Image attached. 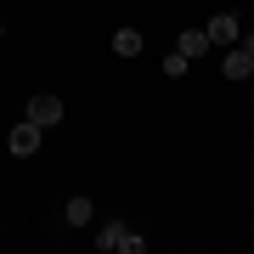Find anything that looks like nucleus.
Returning a JSON list of instances; mask_svg holds the SVG:
<instances>
[{
    "label": "nucleus",
    "instance_id": "obj_7",
    "mask_svg": "<svg viewBox=\"0 0 254 254\" xmlns=\"http://www.w3.org/2000/svg\"><path fill=\"white\" fill-rule=\"evenodd\" d=\"M63 220H68V226H91V198H68Z\"/></svg>",
    "mask_w": 254,
    "mask_h": 254
},
{
    "label": "nucleus",
    "instance_id": "obj_1",
    "mask_svg": "<svg viewBox=\"0 0 254 254\" xmlns=\"http://www.w3.org/2000/svg\"><path fill=\"white\" fill-rule=\"evenodd\" d=\"M96 249H102V254H141V249H147V237H136L125 220H108V226L96 232Z\"/></svg>",
    "mask_w": 254,
    "mask_h": 254
},
{
    "label": "nucleus",
    "instance_id": "obj_5",
    "mask_svg": "<svg viewBox=\"0 0 254 254\" xmlns=\"http://www.w3.org/2000/svg\"><path fill=\"white\" fill-rule=\"evenodd\" d=\"M209 40H215V46H237V17L232 11H215V17H209Z\"/></svg>",
    "mask_w": 254,
    "mask_h": 254
},
{
    "label": "nucleus",
    "instance_id": "obj_2",
    "mask_svg": "<svg viewBox=\"0 0 254 254\" xmlns=\"http://www.w3.org/2000/svg\"><path fill=\"white\" fill-rule=\"evenodd\" d=\"M40 136H46V130H40L34 119H23V125H17V130L6 136V147H11L17 158H34V153H40Z\"/></svg>",
    "mask_w": 254,
    "mask_h": 254
},
{
    "label": "nucleus",
    "instance_id": "obj_9",
    "mask_svg": "<svg viewBox=\"0 0 254 254\" xmlns=\"http://www.w3.org/2000/svg\"><path fill=\"white\" fill-rule=\"evenodd\" d=\"M187 63H192V57H181V51H175V57H164V73H170V79H181V73H187Z\"/></svg>",
    "mask_w": 254,
    "mask_h": 254
},
{
    "label": "nucleus",
    "instance_id": "obj_6",
    "mask_svg": "<svg viewBox=\"0 0 254 254\" xmlns=\"http://www.w3.org/2000/svg\"><path fill=\"white\" fill-rule=\"evenodd\" d=\"M209 46H215V40H209V28H187V34H181V46H175V51H181V57H203Z\"/></svg>",
    "mask_w": 254,
    "mask_h": 254
},
{
    "label": "nucleus",
    "instance_id": "obj_3",
    "mask_svg": "<svg viewBox=\"0 0 254 254\" xmlns=\"http://www.w3.org/2000/svg\"><path fill=\"white\" fill-rule=\"evenodd\" d=\"M220 68H226V79H249V73H254V51L237 40V46H226V63H220Z\"/></svg>",
    "mask_w": 254,
    "mask_h": 254
},
{
    "label": "nucleus",
    "instance_id": "obj_4",
    "mask_svg": "<svg viewBox=\"0 0 254 254\" xmlns=\"http://www.w3.org/2000/svg\"><path fill=\"white\" fill-rule=\"evenodd\" d=\"M28 119H34L40 130H51L57 119H63V102H57V96H34V102H28Z\"/></svg>",
    "mask_w": 254,
    "mask_h": 254
},
{
    "label": "nucleus",
    "instance_id": "obj_10",
    "mask_svg": "<svg viewBox=\"0 0 254 254\" xmlns=\"http://www.w3.org/2000/svg\"><path fill=\"white\" fill-rule=\"evenodd\" d=\"M0 40H6V23H0Z\"/></svg>",
    "mask_w": 254,
    "mask_h": 254
},
{
    "label": "nucleus",
    "instance_id": "obj_8",
    "mask_svg": "<svg viewBox=\"0 0 254 254\" xmlns=\"http://www.w3.org/2000/svg\"><path fill=\"white\" fill-rule=\"evenodd\" d=\"M113 51L119 57H141V34H136V28H119V34H113Z\"/></svg>",
    "mask_w": 254,
    "mask_h": 254
}]
</instances>
